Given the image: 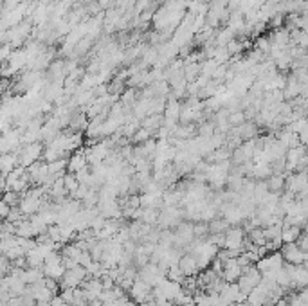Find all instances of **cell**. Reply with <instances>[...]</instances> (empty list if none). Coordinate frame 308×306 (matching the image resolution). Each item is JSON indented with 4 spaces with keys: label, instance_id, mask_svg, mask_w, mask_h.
I'll use <instances>...</instances> for the list:
<instances>
[{
    "label": "cell",
    "instance_id": "12",
    "mask_svg": "<svg viewBox=\"0 0 308 306\" xmlns=\"http://www.w3.org/2000/svg\"><path fill=\"white\" fill-rule=\"evenodd\" d=\"M164 122V117L162 114H153V115H146L145 119L141 121V128H145V130H148L150 134L155 135V132H157L159 128L162 126Z\"/></svg>",
    "mask_w": 308,
    "mask_h": 306
},
{
    "label": "cell",
    "instance_id": "10",
    "mask_svg": "<svg viewBox=\"0 0 308 306\" xmlns=\"http://www.w3.org/2000/svg\"><path fill=\"white\" fill-rule=\"evenodd\" d=\"M16 166H18V155H16V153L15 152L2 153V157H0V173L7 175V173L13 171Z\"/></svg>",
    "mask_w": 308,
    "mask_h": 306
},
{
    "label": "cell",
    "instance_id": "25",
    "mask_svg": "<svg viewBox=\"0 0 308 306\" xmlns=\"http://www.w3.org/2000/svg\"><path fill=\"white\" fill-rule=\"evenodd\" d=\"M227 121H229V124H231V126H240L242 122H245V115H243V112H242V110H234V112H229V115H227Z\"/></svg>",
    "mask_w": 308,
    "mask_h": 306
},
{
    "label": "cell",
    "instance_id": "20",
    "mask_svg": "<svg viewBox=\"0 0 308 306\" xmlns=\"http://www.w3.org/2000/svg\"><path fill=\"white\" fill-rule=\"evenodd\" d=\"M208 227H209V232H226L231 225H229L227 220L216 216V218H213L211 222H208Z\"/></svg>",
    "mask_w": 308,
    "mask_h": 306
},
{
    "label": "cell",
    "instance_id": "18",
    "mask_svg": "<svg viewBox=\"0 0 308 306\" xmlns=\"http://www.w3.org/2000/svg\"><path fill=\"white\" fill-rule=\"evenodd\" d=\"M159 211L155 207H143V214H141V222L148 223V225H157Z\"/></svg>",
    "mask_w": 308,
    "mask_h": 306
},
{
    "label": "cell",
    "instance_id": "16",
    "mask_svg": "<svg viewBox=\"0 0 308 306\" xmlns=\"http://www.w3.org/2000/svg\"><path fill=\"white\" fill-rule=\"evenodd\" d=\"M265 184L271 193L281 195V191L285 189V175H271L269 179H265Z\"/></svg>",
    "mask_w": 308,
    "mask_h": 306
},
{
    "label": "cell",
    "instance_id": "28",
    "mask_svg": "<svg viewBox=\"0 0 308 306\" xmlns=\"http://www.w3.org/2000/svg\"><path fill=\"white\" fill-rule=\"evenodd\" d=\"M299 247V250H303V252H308V236H307V232L303 230L301 234L297 236V240L294 242Z\"/></svg>",
    "mask_w": 308,
    "mask_h": 306
},
{
    "label": "cell",
    "instance_id": "15",
    "mask_svg": "<svg viewBox=\"0 0 308 306\" xmlns=\"http://www.w3.org/2000/svg\"><path fill=\"white\" fill-rule=\"evenodd\" d=\"M47 173L54 175L56 179H62L67 173V159H58L54 162H47Z\"/></svg>",
    "mask_w": 308,
    "mask_h": 306
},
{
    "label": "cell",
    "instance_id": "13",
    "mask_svg": "<svg viewBox=\"0 0 308 306\" xmlns=\"http://www.w3.org/2000/svg\"><path fill=\"white\" fill-rule=\"evenodd\" d=\"M303 230L305 229H301L299 225H287V223H283V227H281V243H294Z\"/></svg>",
    "mask_w": 308,
    "mask_h": 306
},
{
    "label": "cell",
    "instance_id": "30",
    "mask_svg": "<svg viewBox=\"0 0 308 306\" xmlns=\"http://www.w3.org/2000/svg\"><path fill=\"white\" fill-rule=\"evenodd\" d=\"M7 189V180H6V175L4 173H0V195Z\"/></svg>",
    "mask_w": 308,
    "mask_h": 306
},
{
    "label": "cell",
    "instance_id": "7",
    "mask_svg": "<svg viewBox=\"0 0 308 306\" xmlns=\"http://www.w3.org/2000/svg\"><path fill=\"white\" fill-rule=\"evenodd\" d=\"M87 166H88V162H87V155H85V146L70 153L69 160H67V173H76Z\"/></svg>",
    "mask_w": 308,
    "mask_h": 306
},
{
    "label": "cell",
    "instance_id": "8",
    "mask_svg": "<svg viewBox=\"0 0 308 306\" xmlns=\"http://www.w3.org/2000/svg\"><path fill=\"white\" fill-rule=\"evenodd\" d=\"M178 268H180V272L184 274V277H195L198 272H200V268H198V265H196V260L193 258V256L186 254L184 252L182 256H180V260H178Z\"/></svg>",
    "mask_w": 308,
    "mask_h": 306
},
{
    "label": "cell",
    "instance_id": "17",
    "mask_svg": "<svg viewBox=\"0 0 308 306\" xmlns=\"http://www.w3.org/2000/svg\"><path fill=\"white\" fill-rule=\"evenodd\" d=\"M182 74H184V79L191 83V81H195L196 77L200 76V63H188L182 67Z\"/></svg>",
    "mask_w": 308,
    "mask_h": 306
},
{
    "label": "cell",
    "instance_id": "22",
    "mask_svg": "<svg viewBox=\"0 0 308 306\" xmlns=\"http://www.w3.org/2000/svg\"><path fill=\"white\" fill-rule=\"evenodd\" d=\"M151 137H153V134H150L145 128H139L137 132L130 137V144H133V146H135V144H143V142H146V140L151 139Z\"/></svg>",
    "mask_w": 308,
    "mask_h": 306
},
{
    "label": "cell",
    "instance_id": "31",
    "mask_svg": "<svg viewBox=\"0 0 308 306\" xmlns=\"http://www.w3.org/2000/svg\"><path fill=\"white\" fill-rule=\"evenodd\" d=\"M62 306H72V305H67V303H63V305Z\"/></svg>",
    "mask_w": 308,
    "mask_h": 306
},
{
    "label": "cell",
    "instance_id": "14",
    "mask_svg": "<svg viewBox=\"0 0 308 306\" xmlns=\"http://www.w3.org/2000/svg\"><path fill=\"white\" fill-rule=\"evenodd\" d=\"M243 182H245V177H242L238 173H229L226 179V185H227V191H234V193H240L242 191V187H243Z\"/></svg>",
    "mask_w": 308,
    "mask_h": 306
},
{
    "label": "cell",
    "instance_id": "6",
    "mask_svg": "<svg viewBox=\"0 0 308 306\" xmlns=\"http://www.w3.org/2000/svg\"><path fill=\"white\" fill-rule=\"evenodd\" d=\"M285 191L297 195L299 191H307V171H294L285 177Z\"/></svg>",
    "mask_w": 308,
    "mask_h": 306
},
{
    "label": "cell",
    "instance_id": "29",
    "mask_svg": "<svg viewBox=\"0 0 308 306\" xmlns=\"http://www.w3.org/2000/svg\"><path fill=\"white\" fill-rule=\"evenodd\" d=\"M9 211H11V205H7L4 200H0V222H4L9 214Z\"/></svg>",
    "mask_w": 308,
    "mask_h": 306
},
{
    "label": "cell",
    "instance_id": "11",
    "mask_svg": "<svg viewBox=\"0 0 308 306\" xmlns=\"http://www.w3.org/2000/svg\"><path fill=\"white\" fill-rule=\"evenodd\" d=\"M236 132H238V135L242 137V140H249V139L258 137L259 128L256 126L252 121H245V122H242L240 126H236Z\"/></svg>",
    "mask_w": 308,
    "mask_h": 306
},
{
    "label": "cell",
    "instance_id": "2",
    "mask_svg": "<svg viewBox=\"0 0 308 306\" xmlns=\"http://www.w3.org/2000/svg\"><path fill=\"white\" fill-rule=\"evenodd\" d=\"M259 281H261V272H259L256 265L251 263V265H247V267L242 268V274H240L238 281H236V285H238L240 292L243 293H249L252 288H256L259 285Z\"/></svg>",
    "mask_w": 308,
    "mask_h": 306
},
{
    "label": "cell",
    "instance_id": "21",
    "mask_svg": "<svg viewBox=\"0 0 308 306\" xmlns=\"http://www.w3.org/2000/svg\"><path fill=\"white\" fill-rule=\"evenodd\" d=\"M0 200H4V202H6L7 205H11V207H18L20 200H22V193L7 189V191L2 193V198H0Z\"/></svg>",
    "mask_w": 308,
    "mask_h": 306
},
{
    "label": "cell",
    "instance_id": "9",
    "mask_svg": "<svg viewBox=\"0 0 308 306\" xmlns=\"http://www.w3.org/2000/svg\"><path fill=\"white\" fill-rule=\"evenodd\" d=\"M242 274V267L238 265L236 261V258H231V260H227L224 263V268H222V279L226 281V283H236Z\"/></svg>",
    "mask_w": 308,
    "mask_h": 306
},
{
    "label": "cell",
    "instance_id": "19",
    "mask_svg": "<svg viewBox=\"0 0 308 306\" xmlns=\"http://www.w3.org/2000/svg\"><path fill=\"white\" fill-rule=\"evenodd\" d=\"M252 49H256V51L263 52L265 56H267V54H269V51H271V40H269V36H267V34H259L258 38L254 40Z\"/></svg>",
    "mask_w": 308,
    "mask_h": 306
},
{
    "label": "cell",
    "instance_id": "1",
    "mask_svg": "<svg viewBox=\"0 0 308 306\" xmlns=\"http://www.w3.org/2000/svg\"><path fill=\"white\" fill-rule=\"evenodd\" d=\"M44 144L36 140V142H29V144H20L15 153L18 155V166L27 168L31 166L32 162H36L38 159H42V153H44Z\"/></svg>",
    "mask_w": 308,
    "mask_h": 306
},
{
    "label": "cell",
    "instance_id": "26",
    "mask_svg": "<svg viewBox=\"0 0 308 306\" xmlns=\"http://www.w3.org/2000/svg\"><path fill=\"white\" fill-rule=\"evenodd\" d=\"M63 179V185H65V189H67V193H72L78 187V180H76V177H74V173H65L62 177Z\"/></svg>",
    "mask_w": 308,
    "mask_h": 306
},
{
    "label": "cell",
    "instance_id": "5",
    "mask_svg": "<svg viewBox=\"0 0 308 306\" xmlns=\"http://www.w3.org/2000/svg\"><path fill=\"white\" fill-rule=\"evenodd\" d=\"M128 292L133 297L135 305H148L151 301V287L143 279H139V277L132 283V287H130Z\"/></svg>",
    "mask_w": 308,
    "mask_h": 306
},
{
    "label": "cell",
    "instance_id": "4",
    "mask_svg": "<svg viewBox=\"0 0 308 306\" xmlns=\"http://www.w3.org/2000/svg\"><path fill=\"white\" fill-rule=\"evenodd\" d=\"M279 254L283 258V261L289 265H307V252L299 250L296 243H283L279 247Z\"/></svg>",
    "mask_w": 308,
    "mask_h": 306
},
{
    "label": "cell",
    "instance_id": "27",
    "mask_svg": "<svg viewBox=\"0 0 308 306\" xmlns=\"http://www.w3.org/2000/svg\"><path fill=\"white\" fill-rule=\"evenodd\" d=\"M285 24V15L283 13H276L272 16L269 22H267V26H271L272 29H279V27H283Z\"/></svg>",
    "mask_w": 308,
    "mask_h": 306
},
{
    "label": "cell",
    "instance_id": "24",
    "mask_svg": "<svg viewBox=\"0 0 308 306\" xmlns=\"http://www.w3.org/2000/svg\"><path fill=\"white\" fill-rule=\"evenodd\" d=\"M166 279L173 281V283H182L184 274L180 272L178 265H170V267H168V270H166Z\"/></svg>",
    "mask_w": 308,
    "mask_h": 306
},
{
    "label": "cell",
    "instance_id": "23",
    "mask_svg": "<svg viewBox=\"0 0 308 306\" xmlns=\"http://www.w3.org/2000/svg\"><path fill=\"white\" fill-rule=\"evenodd\" d=\"M209 234L208 222H195L193 223V236L198 240H206V236Z\"/></svg>",
    "mask_w": 308,
    "mask_h": 306
},
{
    "label": "cell",
    "instance_id": "3",
    "mask_svg": "<svg viewBox=\"0 0 308 306\" xmlns=\"http://www.w3.org/2000/svg\"><path fill=\"white\" fill-rule=\"evenodd\" d=\"M226 234V243H224V249H229V250H236V252H243V243H245V230L242 229V227H229V229L224 232Z\"/></svg>",
    "mask_w": 308,
    "mask_h": 306
}]
</instances>
